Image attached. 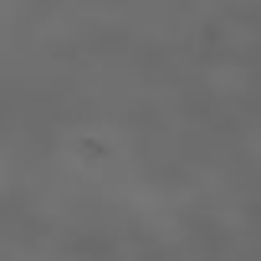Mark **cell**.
<instances>
[]
</instances>
